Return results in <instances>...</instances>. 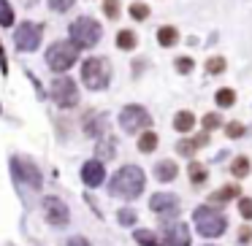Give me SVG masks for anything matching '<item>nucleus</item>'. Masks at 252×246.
<instances>
[{"label":"nucleus","instance_id":"obj_29","mask_svg":"<svg viewBox=\"0 0 252 246\" xmlns=\"http://www.w3.org/2000/svg\"><path fill=\"white\" fill-rule=\"evenodd\" d=\"M130 17L133 19H147L149 17V6H144V3H133V6H130Z\"/></svg>","mask_w":252,"mask_h":246},{"label":"nucleus","instance_id":"obj_6","mask_svg":"<svg viewBox=\"0 0 252 246\" xmlns=\"http://www.w3.org/2000/svg\"><path fill=\"white\" fill-rule=\"evenodd\" d=\"M120 125L125 133H138V130H147V127L152 125V116H149L147 109H141V106H127L120 114Z\"/></svg>","mask_w":252,"mask_h":246},{"label":"nucleus","instance_id":"obj_13","mask_svg":"<svg viewBox=\"0 0 252 246\" xmlns=\"http://www.w3.org/2000/svg\"><path fill=\"white\" fill-rule=\"evenodd\" d=\"M165 241L171 246H190V233H187V227L182 222H176L171 227H165Z\"/></svg>","mask_w":252,"mask_h":246},{"label":"nucleus","instance_id":"obj_14","mask_svg":"<svg viewBox=\"0 0 252 246\" xmlns=\"http://www.w3.org/2000/svg\"><path fill=\"white\" fill-rule=\"evenodd\" d=\"M206 143H209V136H206V133H201V136H195V138H185V141H179V143H176V152L185 154V157H192L195 149L206 146Z\"/></svg>","mask_w":252,"mask_h":246},{"label":"nucleus","instance_id":"obj_20","mask_svg":"<svg viewBox=\"0 0 252 246\" xmlns=\"http://www.w3.org/2000/svg\"><path fill=\"white\" fill-rule=\"evenodd\" d=\"M155 146H158V136H155L152 130H144L141 138H138V149L149 154V152H155Z\"/></svg>","mask_w":252,"mask_h":246},{"label":"nucleus","instance_id":"obj_25","mask_svg":"<svg viewBox=\"0 0 252 246\" xmlns=\"http://www.w3.org/2000/svg\"><path fill=\"white\" fill-rule=\"evenodd\" d=\"M136 241H138L141 246H163L158 238H155V233H149V230H138V233H136Z\"/></svg>","mask_w":252,"mask_h":246},{"label":"nucleus","instance_id":"obj_9","mask_svg":"<svg viewBox=\"0 0 252 246\" xmlns=\"http://www.w3.org/2000/svg\"><path fill=\"white\" fill-rule=\"evenodd\" d=\"M14 173H17V179H22L25 184L33 187V190H38V187H41V173H38V168H35L30 160L14 157Z\"/></svg>","mask_w":252,"mask_h":246},{"label":"nucleus","instance_id":"obj_16","mask_svg":"<svg viewBox=\"0 0 252 246\" xmlns=\"http://www.w3.org/2000/svg\"><path fill=\"white\" fill-rule=\"evenodd\" d=\"M158 41H160V46H176L179 44V30L165 25V27L158 30Z\"/></svg>","mask_w":252,"mask_h":246},{"label":"nucleus","instance_id":"obj_8","mask_svg":"<svg viewBox=\"0 0 252 246\" xmlns=\"http://www.w3.org/2000/svg\"><path fill=\"white\" fill-rule=\"evenodd\" d=\"M14 44H17L22 52L38 49V44H41V27H38V25H33V22L19 25V27H17V35H14Z\"/></svg>","mask_w":252,"mask_h":246},{"label":"nucleus","instance_id":"obj_10","mask_svg":"<svg viewBox=\"0 0 252 246\" xmlns=\"http://www.w3.org/2000/svg\"><path fill=\"white\" fill-rule=\"evenodd\" d=\"M44 208H46V219H49L52 224H65L68 217H71V214H68V206L60 197H46Z\"/></svg>","mask_w":252,"mask_h":246},{"label":"nucleus","instance_id":"obj_5","mask_svg":"<svg viewBox=\"0 0 252 246\" xmlns=\"http://www.w3.org/2000/svg\"><path fill=\"white\" fill-rule=\"evenodd\" d=\"M79 60V49L73 44H68V41H57V44H52V49L46 52V62H49L52 71H68V68H73V62Z\"/></svg>","mask_w":252,"mask_h":246},{"label":"nucleus","instance_id":"obj_7","mask_svg":"<svg viewBox=\"0 0 252 246\" xmlns=\"http://www.w3.org/2000/svg\"><path fill=\"white\" fill-rule=\"evenodd\" d=\"M52 98H55L57 106L71 109V106L79 103V89H76V84H73L71 79H57V82L52 84Z\"/></svg>","mask_w":252,"mask_h":246},{"label":"nucleus","instance_id":"obj_2","mask_svg":"<svg viewBox=\"0 0 252 246\" xmlns=\"http://www.w3.org/2000/svg\"><path fill=\"white\" fill-rule=\"evenodd\" d=\"M192 219H195V227H198V233H201L203 238H217V235H222L225 227H228V222H225L222 214L214 211V208H209V206L195 208Z\"/></svg>","mask_w":252,"mask_h":246},{"label":"nucleus","instance_id":"obj_28","mask_svg":"<svg viewBox=\"0 0 252 246\" xmlns=\"http://www.w3.org/2000/svg\"><path fill=\"white\" fill-rule=\"evenodd\" d=\"M225 136H228V138H241V136H244V125H241V122H228Z\"/></svg>","mask_w":252,"mask_h":246},{"label":"nucleus","instance_id":"obj_34","mask_svg":"<svg viewBox=\"0 0 252 246\" xmlns=\"http://www.w3.org/2000/svg\"><path fill=\"white\" fill-rule=\"evenodd\" d=\"M176 71H179V73H190L192 71V60H190V57H179V60H176Z\"/></svg>","mask_w":252,"mask_h":246},{"label":"nucleus","instance_id":"obj_37","mask_svg":"<svg viewBox=\"0 0 252 246\" xmlns=\"http://www.w3.org/2000/svg\"><path fill=\"white\" fill-rule=\"evenodd\" d=\"M239 235H241V241L247 244V241L252 238V230H250V227H241V230H239Z\"/></svg>","mask_w":252,"mask_h":246},{"label":"nucleus","instance_id":"obj_18","mask_svg":"<svg viewBox=\"0 0 252 246\" xmlns=\"http://www.w3.org/2000/svg\"><path fill=\"white\" fill-rule=\"evenodd\" d=\"M239 195H241L239 184H228V187H222L220 192H214L212 203H228V200H233V197H239Z\"/></svg>","mask_w":252,"mask_h":246},{"label":"nucleus","instance_id":"obj_3","mask_svg":"<svg viewBox=\"0 0 252 246\" xmlns=\"http://www.w3.org/2000/svg\"><path fill=\"white\" fill-rule=\"evenodd\" d=\"M71 41H73V46L76 49H90V46H95L100 41V35H103V30H100V25L95 22V19H90V17H82V19H76V22L71 25Z\"/></svg>","mask_w":252,"mask_h":246},{"label":"nucleus","instance_id":"obj_23","mask_svg":"<svg viewBox=\"0 0 252 246\" xmlns=\"http://www.w3.org/2000/svg\"><path fill=\"white\" fill-rule=\"evenodd\" d=\"M187 173H190V181H192V184H203V181H206V168H203L201 163H190Z\"/></svg>","mask_w":252,"mask_h":246},{"label":"nucleus","instance_id":"obj_24","mask_svg":"<svg viewBox=\"0 0 252 246\" xmlns=\"http://www.w3.org/2000/svg\"><path fill=\"white\" fill-rule=\"evenodd\" d=\"M11 22H14V8L8 6V0H0V25L8 27Z\"/></svg>","mask_w":252,"mask_h":246},{"label":"nucleus","instance_id":"obj_36","mask_svg":"<svg viewBox=\"0 0 252 246\" xmlns=\"http://www.w3.org/2000/svg\"><path fill=\"white\" fill-rule=\"evenodd\" d=\"M111 146H114V143H111V141H106V143H100V149H98V152H100V157H111V154H114V152H111Z\"/></svg>","mask_w":252,"mask_h":246},{"label":"nucleus","instance_id":"obj_32","mask_svg":"<svg viewBox=\"0 0 252 246\" xmlns=\"http://www.w3.org/2000/svg\"><path fill=\"white\" fill-rule=\"evenodd\" d=\"M239 211L244 219H252V197H241L239 200Z\"/></svg>","mask_w":252,"mask_h":246},{"label":"nucleus","instance_id":"obj_11","mask_svg":"<svg viewBox=\"0 0 252 246\" xmlns=\"http://www.w3.org/2000/svg\"><path fill=\"white\" fill-rule=\"evenodd\" d=\"M82 179H84V184H87V187H98V184H103V179H106L103 163H100V160H90V163H84V168H82Z\"/></svg>","mask_w":252,"mask_h":246},{"label":"nucleus","instance_id":"obj_33","mask_svg":"<svg viewBox=\"0 0 252 246\" xmlns=\"http://www.w3.org/2000/svg\"><path fill=\"white\" fill-rule=\"evenodd\" d=\"M52 11H68V8L73 6V0H49Z\"/></svg>","mask_w":252,"mask_h":246},{"label":"nucleus","instance_id":"obj_15","mask_svg":"<svg viewBox=\"0 0 252 246\" xmlns=\"http://www.w3.org/2000/svg\"><path fill=\"white\" fill-rule=\"evenodd\" d=\"M176 173H179V168H176L174 160H163V163L155 165V176H158V181H174Z\"/></svg>","mask_w":252,"mask_h":246},{"label":"nucleus","instance_id":"obj_31","mask_svg":"<svg viewBox=\"0 0 252 246\" xmlns=\"http://www.w3.org/2000/svg\"><path fill=\"white\" fill-rule=\"evenodd\" d=\"M103 11H106V17H109V19H117V17H120V3H117V0H106Z\"/></svg>","mask_w":252,"mask_h":246},{"label":"nucleus","instance_id":"obj_30","mask_svg":"<svg viewBox=\"0 0 252 246\" xmlns=\"http://www.w3.org/2000/svg\"><path fill=\"white\" fill-rule=\"evenodd\" d=\"M220 125H222L220 114H206V116H203V130H217Z\"/></svg>","mask_w":252,"mask_h":246},{"label":"nucleus","instance_id":"obj_35","mask_svg":"<svg viewBox=\"0 0 252 246\" xmlns=\"http://www.w3.org/2000/svg\"><path fill=\"white\" fill-rule=\"evenodd\" d=\"M120 222H122V224H133V222H136V214L125 208V211H120Z\"/></svg>","mask_w":252,"mask_h":246},{"label":"nucleus","instance_id":"obj_27","mask_svg":"<svg viewBox=\"0 0 252 246\" xmlns=\"http://www.w3.org/2000/svg\"><path fill=\"white\" fill-rule=\"evenodd\" d=\"M103 116H98V119L93 122V116H90L87 119V127H84V130H87V136H100V127H103Z\"/></svg>","mask_w":252,"mask_h":246},{"label":"nucleus","instance_id":"obj_12","mask_svg":"<svg viewBox=\"0 0 252 246\" xmlns=\"http://www.w3.org/2000/svg\"><path fill=\"white\" fill-rule=\"evenodd\" d=\"M149 208L158 214H163V217H171V214L179 211V200H176L174 195H165V192H160V195H155L152 200H149Z\"/></svg>","mask_w":252,"mask_h":246},{"label":"nucleus","instance_id":"obj_21","mask_svg":"<svg viewBox=\"0 0 252 246\" xmlns=\"http://www.w3.org/2000/svg\"><path fill=\"white\" fill-rule=\"evenodd\" d=\"M214 100H217L220 109H230V106L236 103V92H233L230 87H222V89L217 92V98H214Z\"/></svg>","mask_w":252,"mask_h":246},{"label":"nucleus","instance_id":"obj_19","mask_svg":"<svg viewBox=\"0 0 252 246\" xmlns=\"http://www.w3.org/2000/svg\"><path fill=\"white\" fill-rule=\"evenodd\" d=\"M230 173H233L236 179L250 176V160H247V157H236L233 163H230Z\"/></svg>","mask_w":252,"mask_h":246},{"label":"nucleus","instance_id":"obj_1","mask_svg":"<svg viewBox=\"0 0 252 246\" xmlns=\"http://www.w3.org/2000/svg\"><path fill=\"white\" fill-rule=\"evenodd\" d=\"M141 190H144V170L136 168V165H125V168L111 179V195H117V197L133 200V197L141 195Z\"/></svg>","mask_w":252,"mask_h":246},{"label":"nucleus","instance_id":"obj_22","mask_svg":"<svg viewBox=\"0 0 252 246\" xmlns=\"http://www.w3.org/2000/svg\"><path fill=\"white\" fill-rule=\"evenodd\" d=\"M117 46H120V49H133V46H136V33H133V30H120V33H117Z\"/></svg>","mask_w":252,"mask_h":246},{"label":"nucleus","instance_id":"obj_38","mask_svg":"<svg viewBox=\"0 0 252 246\" xmlns=\"http://www.w3.org/2000/svg\"><path fill=\"white\" fill-rule=\"evenodd\" d=\"M71 246H87V241H71Z\"/></svg>","mask_w":252,"mask_h":246},{"label":"nucleus","instance_id":"obj_17","mask_svg":"<svg viewBox=\"0 0 252 246\" xmlns=\"http://www.w3.org/2000/svg\"><path fill=\"white\" fill-rule=\"evenodd\" d=\"M174 127L179 133H190L192 127H195V116H192L190 111H179V114L174 116Z\"/></svg>","mask_w":252,"mask_h":246},{"label":"nucleus","instance_id":"obj_26","mask_svg":"<svg viewBox=\"0 0 252 246\" xmlns=\"http://www.w3.org/2000/svg\"><path fill=\"white\" fill-rule=\"evenodd\" d=\"M206 71H209V73H222V71H225V57H209Z\"/></svg>","mask_w":252,"mask_h":246},{"label":"nucleus","instance_id":"obj_4","mask_svg":"<svg viewBox=\"0 0 252 246\" xmlns=\"http://www.w3.org/2000/svg\"><path fill=\"white\" fill-rule=\"evenodd\" d=\"M82 79L90 89H106L109 87V79H111L109 60H103V57H90L82 65Z\"/></svg>","mask_w":252,"mask_h":246}]
</instances>
